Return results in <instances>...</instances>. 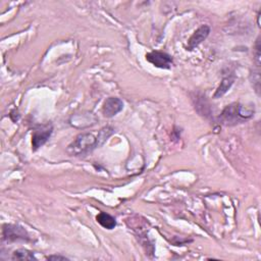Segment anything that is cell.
Here are the masks:
<instances>
[{
    "label": "cell",
    "instance_id": "8",
    "mask_svg": "<svg viewBox=\"0 0 261 261\" xmlns=\"http://www.w3.org/2000/svg\"><path fill=\"white\" fill-rule=\"evenodd\" d=\"M96 220L101 226H103L106 229H113L116 226L115 218L106 212H100L96 216Z\"/></svg>",
    "mask_w": 261,
    "mask_h": 261
},
{
    "label": "cell",
    "instance_id": "5",
    "mask_svg": "<svg viewBox=\"0 0 261 261\" xmlns=\"http://www.w3.org/2000/svg\"><path fill=\"white\" fill-rule=\"evenodd\" d=\"M53 132V126L51 124L42 125L39 128H36L32 136V146L33 150H37L42 147L50 138Z\"/></svg>",
    "mask_w": 261,
    "mask_h": 261
},
{
    "label": "cell",
    "instance_id": "1",
    "mask_svg": "<svg viewBox=\"0 0 261 261\" xmlns=\"http://www.w3.org/2000/svg\"><path fill=\"white\" fill-rule=\"evenodd\" d=\"M254 115V107L240 103L227 105L219 115V121L224 125H233L250 119Z\"/></svg>",
    "mask_w": 261,
    "mask_h": 261
},
{
    "label": "cell",
    "instance_id": "2",
    "mask_svg": "<svg viewBox=\"0 0 261 261\" xmlns=\"http://www.w3.org/2000/svg\"><path fill=\"white\" fill-rule=\"evenodd\" d=\"M99 146L100 144L97 136L95 137L93 134L85 133L76 136V138L68 145L66 151L70 156H77L84 155Z\"/></svg>",
    "mask_w": 261,
    "mask_h": 261
},
{
    "label": "cell",
    "instance_id": "11",
    "mask_svg": "<svg viewBox=\"0 0 261 261\" xmlns=\"http://www.w3.org/2000/svg\"><path fill=\"white\" fill-rule=\"evenodd\" d=\"M255 58L257 61V64H260V38L256 40V45H255Z\"/></svg>",
    "mask_w": 261,
    "mask_h": 261
},
{
    "label": "cell",
    "instance_id": "6",
    "mask_svg": "<svg viewBox=\"0 0 261 261\" xmlns=\"http://www.w3.org/2000/svg\"><path fill=\"white\" fill-rule=\"evenodd\" d=\"M123 108V102L116 97H109L105 100L103 107H102V113L105 117H113L117 113H119Z\"/></svg>",
    "mask_w": 261,
    "mask_h": 261
},
{
    "label": "cell",
    "instance_id": "10",
    "mask_svg": "<svg viewBox=\"0 0 261 261\" xmlns=\"http://www.w3.org/2000/svg\"><path fill=\"white\" fill-rule=\"evenodd\" d=\"M13 260H36L34 254L25 249H19L13 252L12 254Z\"/></svg>",
    "mask_w": 261,
    "mask_h": 261
},
{
    "label": "cell",
    "instance_id": "9",
    "mask_svg": "<svg viewBox=\"0 0 261 261\" xmlns=\"http://www.w3.org/2000/svg\"><path fill=\"white\" fill-rule=\"evenodd\" d=\"M233 81H234V79H233L232 76H225V77L221 81V83H220V85L218 86L217 90L215 91V93H214V98H220V97H222V96L230 89V87H231L232 84H233Z\"/></svg>",
    "mask_w": 261,
    "mask_h": 261
},
{
    "label": "cell",
    "instance_id": "12",
    "mask_svg": "<svg viewBox=\"0 0 261 261\" xmlns=\"http://www.w3.org/2000/svg\"><path fill=\"white\" fill-rule=\"evenodd\" d=\"M47 260H68L66 257L64 256H59V255H51V256H48L47 257Z\"/></svg>",
    "mask_w": 261,
    "mask_h": 261
},
{
    "label": "cell",
    "instance_id": "3",
    "mask_svg": "<svg viewBox=\"0 0 261 261\" xmlns=\"http://www.w3.org/2000/svg\"><path fill=\"white\" fill-rule=\"evenodd\" d=\"M3 239L7 241H30V236L20 225L5 224L3 226Z\"/></svg>",
    "mask_w": 261,
    "mask_h": 261
},
{
    "label": "cell",
    "instance_id": "4",
    "mask_svg": "<svg viewBox=\"0 0 261 261\" xmlns=\"http://www.w3.org/2000/svg\"><path fill=\"white\" fill-rule=\"evenodd\" d=\"M146 59L159 68H170L172 64V58L165 52L162 51H152L146 54Z\"/></svg>",
    "mask_w": 261,
    "mask_h": 261
},
{
    "label": "cell",
    "instance_id": "7",
    "mask_svg": "<svg viewBox=\"0 0 261 261\" xmlns=\"http://www.w3.org/2000/svg\"><path fill=\"white\" fill-rule=\"evenodd\" d=\"M209 33H210V28L207 24H203L200 28H198L194 32V34L190 37V39L188 41L187 49L188 50H193L194 48L199 46L208 37Z\"/></svg>",
    "mask_w": 261,
    "mask_h": 261
}]
</instances>
